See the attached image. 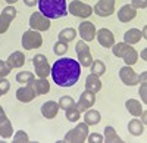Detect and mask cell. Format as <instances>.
Returning a JSON list of instances; mask_svg holds the SVG:
<instances>
[{
    "label": "cell",
    "mask_w": 147,
    "mask_h": 143,
    "mask_svg": "<svg viewBox=\"0 0 147 143\" xmlns=\"http://www.w3.org/2000/svg\"><path fill=\"white\" fill-rule=\"evenodd\" d=\"M146 78H147V73H143V74L140 75V81H138V83H141V86H140V96H141V99H143V103L147 102V91H146L147 81H146Z\"/></svg>",
    "instance_id": "33"
},
{
    "label": "cell",
    "mask_w": 147,
    "mask_h": 143,
    "mask_svg": "<svg viewBox=\"0 0 147 143\" xmlns=\"http://www.w3.org/2000/svg\"><path fill=\"white\" fill-rule=\"evenodd\" d=\"M90 69H91V74H94L97 77H102L106 73V65H105L103 61H100V59H93Z\"/></svg>",
    "instance_id": "29"
},
{
    "label": "cell",
    "mask_w": 147,
    "mask_h": 143,
    "mask_svg": "<svg viewBox=\"0 0 147 143\" xmlns=\"http://www.w3.org/2000/svg\"><path fill=\"white\" fill-rule=\"evenodd\" d=\"M119 78L125 86H137L140 81V75L129 65H125L119 69Z\"/></svg>",
    "instance_id": "12"
},
{
    "label": "cell",
    "mask_w": 147,
    "mask_h": 143,
    "mask_svg": "<svg viewBox=\"0 0 147 143\" xmlns=\"http://www.w3.org/2000/svg\"><path fill=\"white\" fill-rule=\"evenodd\" d=\"M87 136H88V125L85 123H80L77 124L75 128H72L71 131H68L63 137L65 142H75V143H80V142H85L87 140Z\"/></svg>",
    "instance_id": "6"
},
{
    "label": "cell",
    "mask_w": 147,
    "mask_h": 143,
    "mask_svg": "<svg viewBox=\"0 0 147 143\" xmlns=\"http://www.w3.org/2000/svg\"><path fill=\"white\" fill-rule=\"evenodd\" d=\"M13 142H16V143H21V142L27 143V142H30V136L24 131V130H19V131H16L13 134Z\"/></svg>",
    "instance_id": "35"
},
{
    "label": "cell",
    "mask_w": 147,
    "mask_h": 143,
    "mask_svg": "<svg viewBox=\"0 0 147 143\" xmlns=\"http://www.w3.org/2000/svg\"><path fill=\"white\" fill-rule=\"evenodd\" d=\"M13 134V127H12L10 120L6 117V114L0 115V137L3 139H10Z\"/></svg>",
    "instance_id": "20"
},
{
    "label": "cell",
    "mask_w": 147,
    "mask_h": 143,
    "mask_svg": "<svg viewBox=\"0 0 147 143\" xmlns=\"http://www.w3.org/2000/svg\"><path fill=\"white\" fill-rule=\"evenodd\" d=\"M28 84L32 87L35 96H41V94H47L49 91H50V83L47 81V78H34L31 83H28Z\"/></svg>",
    "instance_id": "16"
},
{
    "label": "cell",
    "mask_w": 147,
    "mask_h": 143,
    "mask_svg": "<svg viewBox=\"0 0 147 143\" xmlns=\"http://www.w3.org/2000/svg\"><path fill=\"white\" fill-rule=\"evenodd\" d=\"M146 33H147V30H146V27H144V28H143V33H141V37H143V39H147Z\"/></svg>",
    "instance_id": "42"
},
{
    "label": "cell",
    "mask_w": 147,
    "mask_h": 143,
    "mask_svg": "<svg viewBox=\"0 0 147 143\" xmlns=\"http://www.w3.org/2000/svg\"><path fill=\"white\" fill-rule=\"evenodd\" d=\"M94 103H96V94L88 91V90H84L80 94L78 102H75V105H77V108L80 109V112H85L87 109H90Z\"/></svg>",
    "instance_id": "15"
},
{
    "label": "cell",
    "mask_w": 147,
    "mask_h": 143,
    "mask_svg": "<svg viewBox=\"0 0 147 143\" xmlns=\"http://www.w3.org/2000/svg\"><path fill=\"white\" fill-rule=\"evenodd\" d=\"M87 142H90V143H102V142H103V136L99 134V133L88 134V136H87Z\"/></svg>",
    "instance_id": "38"
},
{
    "label": "cell",
    "mask_w": 147,
    "mask_h": 143,
    "mask_svg": "<svg viewBox=\"0 0 147 143\" xmlns=\"http://www.w3.org/2000/svg\"><path fill=\"white\" fill-rule=\"evenodd\" d=\"M34 78H35L34 74L30 73V71H21V73L16 74V81L22 83V84H28V83H31Z\"/></svg>",
    "instance_id": "31"
},
{
    "label": "cell",
    "mask_w": 147,
    "mask_h": 143,
    "mask_svg": "<svg viewBox=\"0 0 147 143\" xmlns=\"http://www.w3.org/2000/svg\"><path fill=\"white\" fill-rule=\"evenodd\" d=\"M10 71H12V68L7 65L6 61H0V78L7 77L10 74Z\"/></svg>",
    "instance_id": "36"
},
{
    "label": "cell",
    "mask_w": 147,
    "mask_h": 143,
    "mask_svg": "<svg viewBox=\"0 0 147 143\" xmlns=\"http://www.w3.org/2000/svg\"><path fill=\"white\" fill-rule=\"evenodd\" d=\"M59 103L55 102V100H47L41 105V115L44 118H47V120H53V118H56L57 112H59Z\"/></svg>",
    "instance_id": "17"
},
{
    "label": "cell",
    "mask_w": 147,
    "mask_h": 143,
    "mask_svg": "<svg viewBox=\"0 0 147 143\" xmlns=\"http://www.w3.org/2000/svg\"><path fill=\"white\" fill-rule=\"evenodd\" d=\"M53 52H55L56 56H63L68 52V43H63V41L57 40L53 46Z\"/></svg>",
    "instance_id": "32"
},
{
    "label": "cell",
    "mask_w": 147,
    "mask_h": 143,
    "mask_svg": "<svg viewBox=\"0 0 147 143\" xmlns=\"http://www.w3.org/2000/svg\"><path fill=\"white\" fill-rule=\"evenodd\" d=\"M85 90H88L91 93H99L102 90V81L100 77H97L94 74H90L87 78H85Z\"/></svg>",
    "instance_id": "22"
},
{
    "label": "cell",
    "mask_w": 147,
    "mask_h": 143,
    "mask_svg": "<svg viewBox=\"0 0 147 143\" xmlns=\"http://www.w3.org/2000/svg\"><path fill=\"white\" fill-rule=\"evenodd\" d=\"M16 99H18L19 102H22V103H28V102L34 100V99H35V93H34L32 87H31L30 84L19 87V89L16 90Z\"/></svg>",
    "instance_id": "19"
},
{
    "label": "cell",
    "mask_w": 147,
    "mask_h": 143,
    "mask_svg": "<svg viewBox=\"0 0 147 143\" xmlns=\"http://www.w3.org/2000/svg\"><path fill=\"white\" fill-rule=\"evenodd\" d=\"M38 12L49 19H59L68 15L66 0H38Z\"/></svg>",
    "instance_id": "2"
},
{
    "label": "cell",
    "mask_w": 147,
    "mask_h": 143,
    "mask_svg": "<svg viewBox=\"0 0 147 143\" xmlns=\"http://www.w3.org/2000/svg\"><path fill=\"white\" fill-rule=\"evenodd\" d=\"M2 114H5V109L2 108V106H0V115H2Z\"/></svg>",
    "instance_id": "44"
},
{
    "label": "cell",
    "mask_w": 147,
    "mask_h": 143,
    "mask_svg": "<svg viewBox=\"0 0 147 143\" xmlns=\"http://www.w3.org/2000/svg\"><path fill=\"white\" fill-rule=\"evenodd\" d=\"M141 40V31L138 28H129L125 34H124V41L128 44H137Z\"/></svg>",
    "instance_id": "25"
},
{
    "label": "cell",
    "mask_w": 147,
    "mask_h": 143,
    "mask_svg": "<svg viewBox=\"0 0 147 143\" xmlns=\"http://www.w3.org/2000/svg\"><path fill=\"white\" fill-rule=\"evenodd\" d=\"M7 65L10 68H22L25 65V55H24L21 50H16L13 53H10L7 58Z\"/></svg>",
    "instance_id": "21"
},
{
    "label": "cell",
    "mask_w": 147,
    "mask_h": 143,
    "mask_svg": "<svg viewBox=\"0 0 147 143\" xmlns=\"http://www.w3.org/2000/svg\"><path fill=\"white\" fill-rule=\"evenodd\" d=\"M144 124L138 120V118H132V120L128 123V131L132 136H141L144 133Z\"/></svg>",
    "instance_id": "26"
},
{
    "label": "cell",
    "mask_w": 147,
    "mask_h": 143,
    "mask_svg": "<svg viewBox=\"0 0 147 143\" xmlns=\"http://www.w3.org/2000/svg\"><path fill=\"white\" fill-rule=\"evenodd\" d=\"M9 89H10L9 80H6V77H5V78H0V93H2V96L9 91Z\"/></svg>",
    "instance_id": "37"
},
{
    "label": "cell",
    "mask_w": 147,
    "mask_h": 143,
    "mask_svg": "<svg viewBox=\"0 0 147 143\" xmlns=\"http://www.w3.org/2000/svg\"><path fill=\"white\" fill-rule=\"evenodd\" d=\"M110 49H112L113 56L124 59L125 65L132 66V65H136L137 61H138V53H137V50L134 49L131 44H128V43H125V41L115 43L112 47H110Z\"/></svg>",
    "instance_id": "3"
},
{
    "label": "cell",
    "mask_w": 147,
    "mask_h": 143,
    "mask_svg": "<svg viewBox=\"0 0 147 143\" xmlns=\"http://www.w3.org/2000/svg\"><path fill=\"white\" fill-rule=\"evenodd\" d=\"M93 14H96L97 16H110L115 14V0H99L94 7H93Z\"/></svg>",
    "instance_id": "11"
},
{
    "label": "cell",
    "mask_w": 147,
    "mask_h": 143,
    "mask_svg": "<svg viewBox=\"0 0 147 143\" xmlns=\"http://www.w3.org/2000/svg\"><path fill=\"white\" fill-rule=\"evenodd\" d=\"M65 115H66V120L71 121V123H77L80 120V117H81V112L80 109L77 108V105H72L69 106L68 109H65Z\"/></svg>",
    "instance_id": "30"
},
{
    "label": "cell",
    "mask_w": 147,
    "mask_h": 143,
    "mask_svg": "<svg viewBox=\"0 0 147 143\" xmlns=\"http://www.w3.org/2000/svg\"><path fill=\"white\" fill-rule=\"evenodd\" d=\"M125 108L132 117H140L144 111V108L141 106V102H138L137 99H128L125 102Z\"/></svg>",
    "instance_id": "23"
},
{
    "label": "cell",
    "mask_w": 147,
    "mask_h": 143,
    "mask_svg": "<svg viewBox=\"0 0 147 143\" xmlns=\"http://www.w3.org/2000/svg\"><path fill=\"white\" fill-rule=\"evenodd\" d=\"M103 142H109V143H116V142H122V139L118 136L116 130L112 125L105 127V134H103Z\"/></svg>",
    "instance_id": "28"
},
{
    "label": "cell",
    "mask_w": 147,
    "mask_h": 143,
    "mask_svg": "<svg viewBox=\"0 0 147 143\" xmlns=\"http://www.w3.org/2000/svg\"><path fill=\"white\" fill-rule=\"evenodd\" d=\"M131 6L136 9H146L147 7V0H131Z\"/></svg>",
    "instance_id": "39"
},
{
    "label": "cell",
    "mask_w": 147,
    "mask_h": 143,
    "mask_svg": "<svg viewBox=\"0 0 147 143\" xmlns=\"http://www.w3.org/2000/svg\"><path fill=\"white\" fill-rule=\"evenodd\" d=\"M32 65H34V71H35V74L38 75L40 78H47L49 75H50V64H49L47 61V58L41 53L38 55H35L32 58Z\"/></svg>",
    "instance_id": "7"
},
{
    "label": "cell",
    "mask_w": 147,
    "mask_h": 143,
    "mask_svg": "<svg viewBox=\"0 0 147 143\" xmlns=\"http://www.w3.org/2000/svg\"><path fill=\"white\" fill-rule=\"evenodd\" d=\"M5 2H7L9 5H15L16 2H19V0H5Z\"/></svg>",
    "instance_id": "43"
},
{
    "label": "cell",
    "mask_w": 147,
    "mask_h": 143,
    "mask_svg": "<svg viewBox=\"0 0 147 143\" xmlns=\"http://www.w3.org/2000/svg\"><path fill=\"white\" fill-rule=\"evenodd\" d=\"M15 18H16V9L13 7V5L6 6L0 14V34H5L9 30L12 21Z\"/></svg>",
    "instance_id": "9"
},
{
    "label": "cell",
    "mask_w": 147,
    "mask_h": 143,
    "mask_svg": "<svg viewBox=\"0 0 147 143\" xmlns=\"http://www.w3.org/2000/svg\"><path fill=\"white\" fill-rule=\"evenodd\" d=\"M141 58L144 59V61H147V49H143V52H141Z\"/></svg>",
    "instance_id": "41"
},
{
    "label": "cell",
    "mask_w": 147,
    "mask_h": 143,
    "mask_svg": "<svg viewBox=\"0 0 147 143\" xmlns=\"http://www.w3.org/2000/svg\"><path fill=\"white\" fill-rule=\"evenodd\" d=\"M59 108L60 109H68L69 108V106H72V105H75V100H74L72 99V96H62V98H60L59 99Z\"/></svg>",
    "instance_id": "34"
},
{
    "label": "cell",
    "mask_w": 147,
    "mask_h": 143,
    "mask_svg": "<svg viewBox=\"0 0 147 143\" xmlns=\"http://www.w3.org/2000/svg\"><path fill=\"white\" fill-rule=\"evenodd\" d=\"M43 46V37L38 31L35 30H28L22 34V47L25 50H32L38 49Z\"/></svg>",
    "instance_id": "4"
},
{
    "label": "cell",
    "mask_w": 147,
    "mask_h": 143,
    "mask_svg": "<svg viewBox=\"0 0 147 143\" xmlns=\"http://www.w3.org/2000/svg\"><path fill=\"white\" fill-rule=\"evenodd\" d=\"M24 3H25L27 6H30V7H32V6H35L37 3H38V0H24Z\"/></svg>",
    "instance_id": "40"
},
{
    "label": "cell",
    "mask_w": 147,
    "mask_h": 143,
    "mask_svg": "<svg viewBox=\"0 0 147 143\" xmlns=\"http://www.w3.org/2000/svg\"><path fill=\"white\" fill-rule=\"evenodd\" d=\"M96 27L91 21H82L78 25V34L81 35V40L84 41H93L96 37Z\"/></svg>",
    "instance_id": "13"
},
{
    "label": "cell",
    "mask_w": 147,
    "mask_h": 143,
    "mask_svg": "<svg viewBox=\"0 0 147 143\" xmlns=\"http://www.w3.org/2000/svg\"><path fill=\"white\" fill-rule=\"evenodd\" d=\"M71 12V15L77 18H90L93 15V7L87 3H82L81 0H72L68 6V14Z\"/></svg>",
    "instance_id": "5"
},
{
    "label": "cell",
    "mask_w": 147,
    "mask_h": 143,
    "mask_svg": "<svg viewBox=\"0 0 147 143\" xmlns=\"http://www.w3.org/2000/svg\"><path fill=\"white\" fill-rule=\"evenodd\" d=\"M75 52H77V56H78L80 65H82V66H90V65H91L93 56H91V53H90V46L87 44V41L80 40V41L75 44Z\"/></svg>",
    "instance_id": "8"
},
{
    "label": "cell",
    "mask_w": 147,
    "mask_h": 143,
    "mask_svg": "<svg viewBox=\"0 0 147 143\" xmlns=\"http://www.w3.org/2000/svg\"><path fill=\"white\" fill-rule=\"evenodd\" d=\"M50 75L59 87H72L81 75V65L72 58H60L53 64Z\"/></svg>",
    "instance_id": "1"
},
{
    "label": "cell",
    "mask_w": 147,
    "mask_h": 143,
    "mask_svg": "<svg viewBox=\"0 0 147 143\" xmlns=\"http://www.w3.org/2000/svg\"><path fill=\"white\" fill-rule=\"evenodd\" d=\"M30 27L31 30H35V31H47L50 28V19L46 18L41 12H34V14L30 16Z\"/></svg>",
    "instance_id": "10"
},
{
    "label": "cell",
    "mask_w": 147,
    "mask_h": 143,
    "mask_svg": "<svg viewBox=\"0 0 147 143\" xmlns=\"http://www.w3.org/2000/svg\"><path fill=\"white\" fill-rule=\"evenodd\" d=\"M136 16H137V9L132 7L131 5H124L118 10V19L121 22H124V24L132 21Z\"/></svg>",
    "instance_id": "18"
},
{
    "label": "cell",
    "mask_w": 147,
    "mask_h": 143,
    "mask_svg": "<svg viewBox=\"0 0 147 143\" xmlns=\"http://www.w3.org/2000/svg\"><path fill=\"white\" fill-rule=\"evenodd\" d=\"M0 98H2V93H0Z\"/></svg>",
    "instance_id": "45"
},
{
    "label": "cell",
    "mask_w": 147,
    "mask_h": 143,
    "mask_svg": "<svg viewBox=\"0 0 147 143\" xmlns=\"http://www.w3.org/2000/svg\"><path fill=\"white\" fill-rule=\"evenodd\" d=\"M77 30L75 28H71V27H68V28H63L62 31L59 33V35H57V40H60V41H63V43H71L72 40H75V37H77Z\"/></svg>",
    "instance_id": "27"
},
{
    "label": "cell",
    "mask_w": 147,
    "mask_h": 143,
    "mask_svg": "<svg viewBox=\"0 0 147 143\" xmlns=\"http://www.w3.org/2000/svg\"><path fill=\"white\" fill-rule=\"evenodd\" d=\"M102 121V115L99 111H96V109H87L85 111V115H84V123L87 124L88 127L90 125H97Z\"/></svg>",
    "instance_id": "24"
},
{
    "label": "cell",
    "mask_w": 147,
    "mask_h": 143,
    "mask_svg": "<svg viewBox=\"0 0 147 143\" xmlns=\"http://www.w3.org/2000/svg\"><path fill=\"white\" fill-rule=\"evenodd\" d=\"M96 39L97 41L100 43L102 47H105V49H110L113 44H115V35L113 33L107 30V28H100L96 31Z\"/></svg>",
    "instance_id": "14"
}]
</instances>
